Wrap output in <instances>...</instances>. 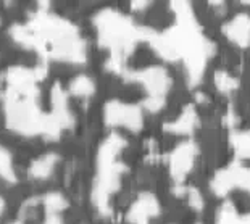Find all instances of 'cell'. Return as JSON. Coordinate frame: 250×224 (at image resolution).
<instances>
[{"label":"cell","instance_id":"obj_1","mask_svg":"<svg viewBox=\"0 0 250 224\" xmlns=\"http://www.w3.org/2000/svg\"><path fill=\"white\" fill-rule=\"evenodd\" d=\"M3 111L7 127L13 132L23 136H34L39 132H49L54 122H49V118L39 113L34 100L29 97L12 94L7 90L3 99Z\"/></svg>","mask_w":250,"mask_h":224},{"label":"cell","instance_id":"obj_2","mask_svg":"<svg viewBox=\"0 0 250 224\" xmlns=\"http://www.w3.org/2000/svg\"><path fill=\"white\" fill-rule=\"evenodd\" d=\"M36 81H37V71H31V69L24 66H13L7 71L8 92L21 95V97L34 99Z\"/></svg>","mask_w":250,"mask_h":224},{"label":"cell","instance_id":"obj_3","mask_svg":"<svg viewBox=\"0 0 250 224\" xmlns=\"http://www.w3.org/2000/svg\"><path fill=\"white\" fill-rule=\"evenodd\" d=\"M55 157L54 155H44L41 158H37L33 162L29 168V174L31 178H36V179H44L47 176L50 174L52 168H54L55 164Z\"/></svg>","mask_w":250,"mask_h":224},{"label":"cell","instance_id":"obj_4","mask_svg":"<svg viewBox=\"0 0 250 224\" xmlns=\"http://www.w3.org/2000/svg\"><path fill=\"white\" fill-rule=\"evenodd\" d=\"M0 178H3L8 183H15L17 176L13 169V157L7 147L0 145Z\"/></svg>","mask_w":250,"mask_h":224},{"label":"cell","instance_id":"obj_5","mask_svg":"<svg viewBox=\"0 0 250 224\" xmlns=\"http://www.w3.org/2000/svg\"><path fill=\"white\" fill-rule=\"evenodd\" d=\"M90 87H92V84L86 78H79L76 79V82H73V90L76 94H87Z\"/></svg>","mask_w":250,"mask_h":224},{"label":"cell","instance_id":"obj_6","mask_svg":"<svg viewBox=\"0 0 250 224\" xmlns=\"http://www.w3.org/2000/svg\"><path fill=\"white\" fill-rule=\"evenodd\" d=\"M5 208H7V204H5V200L0 197V218L3 216V211H5Z\"/></svg>","mask_w":250,"mask_h":224},{"label":"cell","instance_id":"obj_7","mask_svg":"<svg viewBox=\"0 0 250 224\" xmlns=\"http://www.w3.org/2000/svg\"><path fill=\"white\" fill-rule=\"evenodd\" d=\"M12 224H23V223H12Z\"/></svg>","mask_w":250,"mask_h":224}]
</instances>
